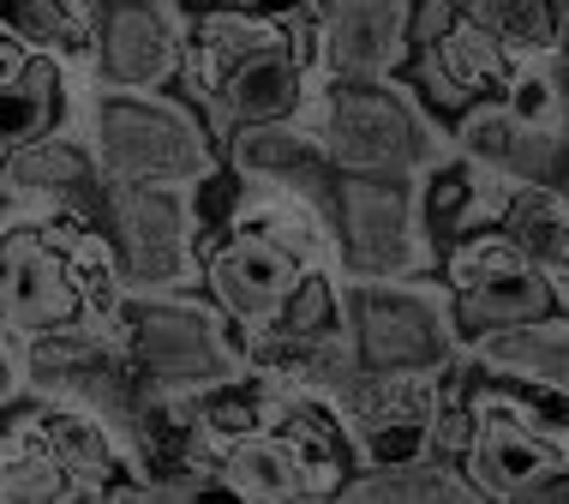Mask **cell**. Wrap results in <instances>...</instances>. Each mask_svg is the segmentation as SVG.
Wrapping results in <instances>:
<instances>
[{"mask_svg":"<svg viewBox=\"0 0 569 504\" xmlns=\"http://www.w3.org/2000/svg\"><path fill=\"white\" fill-rule=\"evenodd\" d=\"M563 85H569V60H563ZM563 132H569V127H563Z\"/></svg>","mask_w":569,"mask_h":504,"instance_id":"27","label":"cell"},{"mask_svg":"<svg viewBox=\"0 0 569 504\" xmlns=\"http://www.w3.org/2000/svg\"><path fill=\"white\" fill-rule=\"evenodd\" d=\"M558 288H563V313H569V277H558Z\"/></svg>","mask_w":569,"mask_h":504,"instance_id":"26","label":"cell"},{"mask_svg":"<svg viewBox=\"0 0 569 504\" xmlns=\"http://www.w3.org/2000/svg\"><path fill=\"white\" fill-rule=\"evenodd\" d=\"M114 330L127 336V355L150 391L204 396L210 385L252 366L246 330L204 288H127V300L114 307Z\"/></svg>","mask_w":569,"mask_h":504,"instance_id":"4","label":"cell"},{"mask_svg":"<svg viewBox=\"0 0 569 504\" xmlns=\"http://www.w3.org/2000/svg\"><path fill=\"white\" fill-rule=\"evenodd\" d=\"M258 336H282V343H330V336H353L348 277L336 265H312L295 283V295L282 300V313H276Z\"/></svg>","mask_w":569,"mask_h":504,"instance_id":"21","label":"cell"},{"mask_svg":"<svg viewBox=\"0 0 569 504\" xmlns=\"http://www.w3.org/2000/svg\"><path fill=\"white\" fill-rule=\"evenodd\" d=\"M348 313H353V343H360L366 366H420V373H443L450 360H461L456 295H450V283H443V270L348 283Z\"/></svg>","mask_w":569,"mask_h":504,"instance_id":"9","label":"cell"},{"mask_svg":"<svg viewBox=\"0 0 569 504\" xmlns=\"http://www.w3.org/2000/svg\"><path fill=\"white\" fill-rule=\"evenodd\" d=\"M426 49H438L443 60V72L468 90L473 102H486V97H503L516 79V55L503 49L498 37H491L486 24H473V19H461L456 30H443L438 42H426Z\"/></svg>","mask_w":569,"mask_h":504,"instance_id":"24","label":"cell"},{"mask_svg":"<svg viewBox=\"0 0 569 504\" xmlns=\"http://www.w3.org/2000/svg\"><path fill=\"white\" fill-rule=\"evenodd\" d=\"M222 162L234 168L240 180H270V187L306 192L318 205H336V175L342 168L330 162L325 139L295 115V120H258V127H240L222 139Z\"/></svg>","mask_w":569,"mask_h":504,"instance_id":"15","label":"cell"},{"mask_svg":"<svg viewBox=\"0 0 569 504\" xmlns=\"http://www.w3.org/2000/svg\"><path fill=\"white\" fill-rule=\"evenodd\" d=\"M498 228L551 277H569V187L563 180H516Z\"/></svg>","mask_w":569,"mask_h":504,"instance_id":"20","label":"cell"},{"mask_svg":"<svg viewBox=\"0 0 569 504\" xmlns=\"http://www.w3.org/2000/svg\"><path fill=\"white\" fill-rule=\"evenodd\" d=\"M24 378H30V396H54V403L84 408V415L109 421L132 445L144 378H138V366L127 355V336L114 330V318H79V325L30 336L24 343Z\"/></svg>","mask_w":569,"mask_h":504,"instance_id":"6","label":"cell"},{"mask_svg":"<svg viewBox=\"0 0 569 504\" xmlns=\"http://www.w3.org/2000/svg\"><path fill=\"white\" fill-rule=\"evenodd\" d=\"M330 217L348 283L426 277L443 265V247L420 217V175H336Z\"/></svg>","mask_w":569,"mask_h":504,"instance_id":"5","label":"cell"},{"mask_svg":"<svg viewBox=\"0 0 569 504\" xmlns=\"http://www.w3.org/2000/svg\"><path fill=\"white\" fill-rule=\"evenodd\" d=\"M72 115V85H67V60L37 55L19 79L0 85V157H12L19 145L42 139V132L67 127Z\"/></svg>","mask_w":569,"mask_h":504,"instance_id":"19","label":"cell"},{"mask_svg":"<svg viewBox=\"0 0 569 504\" xmlns=\"http://www.w3.org/2000/svg\"><path fill=\"white\" fill-rule=\"evenodd\" d=\"M67 85H72L67 127L90 139L109 180L198 187L222 168L217 132L180 90H97L90 67H67Z\"/></svg>","mask_w":569,"mask_h":504,"instance_id":"2","label":"cell"},{"mask_svg":"<svg viewBox=\"0 0 569 504\" xmlns=\"http://www.w3.org/2000/svg\"><path fill=\"white\" fill-rule=\"evenodd\" d=\"M102 228L114 240L127 288H204V228H198L192 187L109 180Z\"/></svg>","mask_w":569,"mask_h":504,"instance_id":"8","label":"cell"},{"mask_svg":"<svg viewBox=\"0 0 569 504\" xmlns=\"http://www.w3.org/2000/svg\"><path fill=\"white\" fill-rule=\"evenodd\" d=\"M325 79H390L408 60V0H318Z\"/></svg>","mask_w":569,"mask_h":504,"instance_id":"16","label":"cell"},{"mask_svg":"<svg viewBox=\"0 0 569 504\" xmlns=\"http://www.w3.org/2000/svg\"><path fill=\"white\" fill-rule=\"evenodd\" d=\"M306 258L295 247H282L276 235L252 223H228L217 240L204 247V295L234 318L246 336H258L282 313V300L295 295V283L306 277Z\"/></svg>","mask_w":569,"mask_h":504,"instance_id":"12","label":"cell"},{"mask_svg":"<svg viewBox=\"0 0 569 504\" xmlns=\"http://www.w3.org/2000/svg\"><path fill=\"white\" fill-rule=\"evenodd\" d=\"M450 139H456L461 157L498 168V175H510V180H563L569 187V139L563 132L521 127L503 97L473 102V109L450 127Z\"/></svg>","mask_w":569,"mask_h":504,"instance_id":"17","label":"cell"},{"mask_svg":"<svg viewBox=\"0 0 569 504\" xmlns=\"http://www.w3.org/2000/svg\"><path fill=\"white\" fill-rule=\"evenodd\" d=\"M300 120L325 139L342 175H426L456 150L450 127H438L396 72L390 79H325L306 97Z\"/></svg>","mask_w":569,"mask_h":504,"instance_id":"3","label":"cell"},{"mask_svg":"<svg viewBox=\"0 0 569 504\" xmlns=\"http://www.w3.org/2000/svg\"><path fill=\"white\" fill-rule=\"evenodd\" d=\"M127 277L102 217L37 210L0 228V325L19 343L79 318H114Z\"/></svg>","mask_w":569,"mask_h":504,"instance_id":"1","label":"cell"},{"mask_svg":"<svg viewBox=\"0 0 569 504\" xmlns=\"http://www.w3.org/2000/svg\"><path fill=\"white\" fill-rule=\"evenodd\" d=\"M0 180L12 192H24L37 210H79V217H102V192H109L97 150L72 127H54L42 139L19 145L12 157H0Z\"/></svg>","mask_w":569,"mask_h":504,"instance_id":"14","label":"cell"},{"mask_svg":"<svg viewBox=\"0 0 569 504\" xmlns=\"http://www.w3.org/2000/svg\"><path fill=\"white\" fill-rule=\"evenodd\" d=\"M443 403V373L420 366H360L342 391V415L360 445V468H402L432 456V421Z\"/></svg>","mask_w":569,"mask_h":504,"instance_id":"10","label":"cell"},{"mask_svg":"<svg viewBox=\"0 0 569 504\" xmlns=\"http://www.w3.org/2000/svg\"><path fill=\"white\" fill-rule=\"evenodd\" d=\"M19 396H30V378H24V343L12 336L7 325H0V408L19 403Z\"/></svg>","mask_w":569,"mask_h":504,"instance_id":"25","label":"cell"},{"mask_svg":"<svg viewBox=\"0 0 569 504\" xmlns=\"http://www.w3.org/2000/svg\"><path fill=\"white\" fill-rule=\"evenodd\" d=\"M461 468H468L480 498H540L551 481L569 475V451L558 438L533 433L528 421L473 403V445L461 456Z\"/></svg>","mask_w":569,"mask_h":504,"instance_id":"13","label":"cell"},{"mask_svg":"<svg viewBox=\"0 0 569 504\" xmlns=\"http://www.w3.org/2000/svg\"><path fill=\"white\" fill-rule=\"evenodd\" d=\"M187 12L180 0H97V90H180L187 60Z\"/></svg>","mask_w":569,"mask_h":504,"instance_id":"11","label":"cell"},{"mask_svg":"<svg viewBox=\"0 0 569 504\" xmlns=\"http://www.w3.org/2000/svg\"><path fill=\"white\" fill-rule=\"evenodd\" d=\"M217 468L228 481V498H306V493H330L325 475L312 468L295 438L282 426H258V433L222 438Z\"/></svg>","mask_w":569,"mask_h":504,"instance_id":"18","label":"cell"},{"mask_svg":"<svg viewBox=\"0 0 569 504\" xmlns=\"http://www.w3.org/2000/svg\"><path fill=\"white\" fill-rule=\"evenodd\" d=\"M443 283L456 295V330H461V355L468 343H480L491 330L510 325H540V318L563 313V288L551 270H540L528 253L516 247L503 228H480L461 235L456 247H443Z\"/></svg>","mask_w":569,"mask_h":504,"instance_id":"7","label":"cell"},{"mask_svg":"<svg viewBox=\"0 0 569 504\" xmlns=\"http://www.w3.org/2000/svg\"><path fill=\"white\" fill-rule=\"evenodd\" d=\"M0 19L67 67H84L97 49V0H0Z\"/></svg>","mask_w":569,"mask_h":504,"instance_id":"22","label":"cell"},{"mask_svg":"<svg viewBox=\"0 0 569 504\" xmlns=\"http://www.w3.org/2000/svg\"><path fill=\"white\" fill-rule=\"evenodd\" d=\"M468 19L486 24L516 60L563 55L569 42V0H468Z\"/></svg>","mask_w":569,"mask_h":504,"instance_id":"23","label":"cell"}]
</instances>
